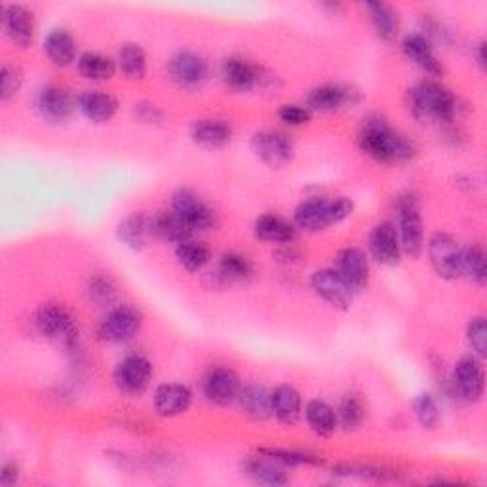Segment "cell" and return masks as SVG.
<instances>
[{"label": "cell", "mask_w": 487, "mask_h": 487, "mask_svg": "<svg viewBox=\"0 0 487 487\" xmlns=\"http://www.w3.org/2000/svg\"><path fill=\"white\" fill-rule=\"evenodd\" d=\"M153 237V218L147 214H130L117 227V238L130 249L141 251Z\"/></svg>", "instance_id": "23"}, {"label": "cell", "mask_w": 487, "mask_h": 487, "mask_svg": "<svg viewBox=\"0 0 487 487\" xmlns=\"http://www.w3.org/2000/svg\"><path fill=\"white\" fill-rule=\"evenodd\" d=\"M467 339L478 358L487 356V326L483 316H478V319H472L467 330Z\"/></svg>", "instance_id": "44"}, {"label": "cell", "mask_w": 487, "mask_h": 487, "mask_svg": "<svg viewBox=\"0 0 487 487\" xmlns=\"http://www.w3.org/2000/svg\"><path fill=\"white\" fill-rule=\"evenodd\" d=\"M401 50H404L406 57L413 61L419 69L425 71L431 76H440L443 73L441 63L431 45V40L425 35H408L401 42Z\"/></svg>", "instance_id": "21"}, {"label": "cell", "mask_w": 487, "mask_h": 487, "mask_svg": "<svg viewBox=\"0 0 487 487\" xmlns=\"http://www.w3.org/2000/svg\"><path fill=\"white\" fill-rule=\"evenodd\" d=\"M190 137L204 149H221L232 139V126L227 120L206 118L193 124Z\"/></svg>", "instance_id": "25"}, {"label": "cell", "mask_w": 487, "mask_h": 487, "mask_svg": "<svg viewBox=\"0 0 487 487\" xmlns=\"http://www.w3.org/2000/svg\"><path fill=\"white\" fill-rule=\"evenodd\" d=\"M155 410L162 417H176L185 413L193 401V392L179 383H166L155 391Z\"/></svg>", "instance_id": "22"}, {"label": "cell", "mask_w": 487, "mask_h": 487, "mask_svg": "<svg viewBox=\"0 0 487 487\" xmlns=\"http://www.w3.org/2000/svg\"><path fill=\"white\" fill-rule=\"evenodd\" d=\"M45 52L57 67H67L76 57V42L63 29H54L45 38Z\"/></svg>", "instance_id": "29"}, {"label": "cell", "mask_w": 487, "mask_h": 487, "mask_svg": "<svg viewBox=\"0 0 487 487\" xmlns=\"http://www.w3.org/2000/svg\"><path fill=\"white\" fill-rule=\"evenodd\" d=\"M76 103L80 113L96 124L109 122L118 111L117 97L107 92H84Z\"/></svg>", "instance_id": "27"}, {"label": "cell", "mask_w": 487, "mask_h": 487, "mask_svg": "<svg viewBox=\"0 0 487 487\" xmlns=\"http://www.w3.org/2000/svg\"><path fill=\"white\" fill-rule=\"evenodd\" d=\"M19 480V467L15 462H5L0 469V485L10 487Z\"/></svg>", "instance_id": "47"}, {"label": "cell", "mask_w": 487, "mask_h": 487, "mask_svg": "<svg viewBox=\"0 0 487 487\" xmlns=\"http://www.w3.org/2000/svg\"><path fill=\"white\" fill-rule=\"evenodd\" d=\"M429 258L440 279L457 280L459 277H462V249L455 237L448 235V232H436V235L431 237Z\"/></svg>", "instance_id": "6"}, {"label": "cell", "mask_w": 487, "mask_h": 487, "mask_svg": "<svg viewBox=\"0 0 487 487\" xmlns=\"http://www.w3.org/2000/svg\"><path fill=\"white\" fill-rule=\"evenodd\" d=\"M335 413H337V425H341L347 431H356L366 419L364 400L354 392L345 394L341 401H339V408Z\"/></svg>", "instance_id": "35"}, {"label": "cell", "mask_w": 487, "mask_h": 487, "mask_svg": "<svg viewBox=\"0 0 487 487\" xmlns=\"http://www.w3.org/2000/svg\"><path fill=\"white\" fill-rule=\"evenodd\" d=\"M453 387L461 400L476 404L483 396L485 377L480 360L474 356H464L453 368Z\"/></svg>", "instance_id": "12"}, {"label": "cell", "mask_w": 487, "mask_h": 487, "mask_svg": "<svg viewBox=\"0 0 487 487\" xmlns=\"http://www.w3.org/2000/svg\"><path fill=\"white\" fill-rule=\"evenodd\" d=\"M335 270L358 291L370 282V259L360 248H345L337 251Z\"/></svg>", "instance_id": "18"}, {"label": "cell", "mask_w": 487, "mask_h": 487, "mask_svg": "<svg viewBox=\"0 0 487 487\" xmlns=\"http://www.w3.org/2000/svg\"><path fill=\"white\" fill-rule=\"evenodd\" d=\"M410 109L417 120L453 122L457 115V97L438 82H419L410 90Z\"/></svg>", "instance_id": "2"}, {"label": "cell", "mask_w": 487, "mask_h": 487, "mask_svg": "<svg viewBox=\"0 0 487 487\" xmlns=\"http://www.w3.org/2000/svg\"><path fill=\"white\" fill-rule=\"evenodd\" d=\"M3 25L6 36L19 48H27L36 33L35 15L21 5H8L3 12Z\"/></svg>", "instance_id": "17"}, {"label": "cell", "mask_w": 487, "mask_h": 487, "mask_svg": "<svg viewBox=\"0 0 487 487\" xmlns=\"http://www.w3.org/2000/svg\"><path fill=\"white\" fill-rule=\"evenodd\" d=\"M272 415L277 417L282 425H295L303 413V401L298 389L291 385H279L270 392Z\"/></svg>", "instance_id": "24"}, {"label": "cell", "mask_w": 487, "mask_h": 487, "mask_svg": "<svg viewBox=\"0 0 487 487\" xmlns=\"http://www.w3.org/2000/svg\"><path fill=\"white\" fill-rule=\"evenodd\" d=\"M136 115L141 122H147V124H158L162 122L164 118V113L160 111L158 105L155 103H149V101H141V103H136Z\"/></svg>", "instance_id": "46"}, {"label": "cell", "mask_w": 487, "mask_h": 487, "mask_svg": "<svg viewBox=\"0 0 487 487\" xmlns=\"http://www.w3.org/2000/svg\"><path fill=\"white\" fill-rule=\"evenodd\" d=\"M167 73L181 88H198L208 78V63L195 52H179L167 61Z\"/></svg>", "instance_id": "14"}, {"label": "cell", "mask_w": 487, "mask_h": 487, "mask_svg": "<svg viewBox=\"0 0 487 487\" xmlns=\"http://www.w3.org/2000/svg\"><path fill=\"white\" fill-rule=\"evenodd\" d=\"M310 286L320 299L341 310L350 309L356 295V289L335 269L316 270L310 279Z\"/></svg>", "instance_id": "10"}, {"label": "cell", "mask_w": 487, "mask_h": 487, "mask_svg": "<svg viewBox=\"0 0 487 487\" xmlns=\"http://www.w3.org/2000/svg\"><path fill=\"white\" fill-rule=\"evenodd\" d=\"M78 73L88 80H109L115 76L117 63L109 57L97 52L82 54L76 61Z\"/></svg>", "instance_id": "34"}, {"label": "cell", "mask_w": 487, "mask_h": 487, "mask_svg": "<svg viewBox=\"0 0 487 487\" xmlns=\"http://www.w3.org/2000/svg\"><path fill=\"white\" fill-rule=\"evenodd\" d=\"M305 419L316 436L328 438L337 429V413L324 400H310L305 408Z\"/></svg>", "instance_id": "32"}, {"label": "cell", "mask_w": 487, "mask_h": 487, "mask_svg": "<svg viewBox=\"0 0 487 487\" xmlns=\"http://www.w3.org/2000/svg\"><path fill=\"white\" fill-rule=\"evenodd\" d=\"M172 209L181 219H185L193 230H208L218 223L216 209L190 188L178 190L172 197Z\"/></svg>", "instance_id": "8"}, {"label": "cell", "mask_w": 487, "mask_h": 487, "mask_svg": "<svg viewBox=\"0 0 487 487\" xmlns=\"http://www.w3.org/2000/svg\"><path fill=\"white\" fill-rule=\"evenodd\" d=\"M370 251L377 263L394 267L400 263L401 246L392 223L377 225L370 235Z\"/></svg>", "instance_id": "20"}, {"label": "cell", "mask_w": 487, "mask_h": 487, "mask_svg": "<svg viewBox=\"0 0 487 487\" xmlns=\"http://www.w3.org/2000/svg\"><path fill=\"white\" fill-rule=\"evenodd\" d=\"M223 80L230 90L235 92H251L258 86H261L263 82V71L253 66V63L246 57L240 56H232L223 61V69H221Z\"/></svg>", "instance_id": "15"}, {"label": "cell", "mask_w": 487, "mask_h": 487, "mask_svg": "<svg viewBox=\"0 0 487 487\" xmlns=\"http://www.w3.org/2000/svg\"><path fill=\"white\" fill-rule=\"evenodd\" d=\"M253 267L240 253H223L218 263V277L225 282H244L251 277Z\"/></svg>", "instance_id": "36"}, {"label": "cell", "mask_w": 487, "mask_h": 487, "mask_svg": "<svg viewBox=\"0 0 487 487\" xmlns=\"http://www.w3.org/2000/svg\"><path fill=\"white\" fill-rule=\"evenodd\" d=\"M24 86V73L17 66H5L0 73V99L8 101Z\"/></svg>", "instance_id": "43"}, {"label": "cell", "mask_w": 487, "mask_h": 487, "mask_svg": "<svg viewBox=\"0 0 487 487\" xmlns=\"http://www.w3.org/2000/svg\"><path fill=\"white\" fill-rule=\"evenodd\" d=\"M35 105L40 117L50 122H66L75 109L71 94L66 88L56 86V84H46V86H42L36 92Z\"/></svg>", "instance_id": "16"}, {"label": "cell", "mask_w": 487, "mask_h": 487, "mask_svg": "<svg viewBox=\"0 0 487 487\" xmlns=\"http://www.w3.org/2000/svg\"><path fill=\"white\" fill-rule=\"evenodd\" d=\"M474 57H476V63L480 66V69H485V42H480V45L476 46Z\"/></svg>", "instance_id": "48"}, {"label": "cell", "mask_w": 487, "mask_h": 487, "mask_svg": "<svg viewBox=\"0 0 487 487\" xmlns=\"http://www.w3.org/2000/svg\"><path fill=\"white\" fill-rule=\"evenodd\" d=\"M461 270L472 284L483 288L487 282V263H485V251L482 246L472 244L467 249H462V263Z\"/></svg>", "instance_id": "37"}, {"label": "cell", "mask_w": 487, "mask_h": 487, "mask_svg": "<svg viewBox=\"0 0 487 487\" xmlns=\"http://www.w3.org/2000/svg\"><path fill=\"white\" fill-rule=\"evenodd\" d=\"M240 389V379L230 368H211L202 380L204 396L216 406L232 404L238 400Z\"/></svg>", "instance_id": "13"}, {"label": "cell", "mask_w": 487, "mask_h": 487, "mask_svg": "<svg viewBox=\"0 0 487 487\" xmlns=\"http://www.w3.org/2000/svg\"><path fill=\"white\" fill-rule=\"evenodd\" d=\"M176 258L178 263L188 270V272H197L202 270L209 259H211V251L206 244L195 242V240H187L176 248Z\"/></svg>", "instance_id": "38"}, {"label": "cell", "mask_w": 487, "mask_h": 487, "mask_svg": "<svg viewBox=\"0 0 487 487\" xmlns=\"http://www.w3.org/2000/svg\"><path fill=\"white\" fill-rule=\"evenodd\" d=\"M354 209V204L347 197L339 198H309L295 208V225L307 232H319L331 225L345 221Z\"/></svg>", "instance_id": "3"}, {"label": "cell", "mask_w": 487, "mask_h": 487, "mask_svg": "<svg viewBox=\"0 0 487 487\" xmlns=\"http://www.w3.org/2000/svg\"><path fill=\"white\" fill-rule=\"evenodd\" d=\"M261 455L277 461L279 464H284V467H312V464H322V459L310 455V453H303V451H293V450H279V448H261L259 450Z\"/></svg>", "instance_id": "40"}, {"label": "cell", "mask_w": 487, "mask_h": 487, "mask_svg": "<svg viewBox=\"0 0 487 487\" xmlns=\"http://www.w3.org/2000/svg\"><path fill=\"white\" fill-rule=\"evenodd\" d=\"M279 118L288 126H303L310 122V111L301 105H284L279 111Z\"/></svg>", "instance_id": "45"}, {"label": "cell", "mask_w": 487, "mask_h": 487, "mask_svg": "<svg viewBox=\"0 0 487 487\" xmlns=\"http://www.w3.org/2000/svg\"><path fill=\"white\" fill-rule=\"evenodd\" d=\"M396 235L401 251L411 258H417L425 248V228H422L421 208L415 197L404 195L396 200Z\"/></svg>", "instance_id": "5"}, {"label": "cell", "mask_w": 487, "mask_h": 487, "mask_svg": "<svg viewBox=\"0 0 487 487\" xmlns=\"http://www.w3.org/2000/svg\"><path fill=\"white\" fill-rule=\"evenodd\" d=\"M88 298L97 307H109L117 299V288L109 277L96 274L88 282Z\"/></svg>", "instance_id": "42"}, {"label": "cell", "mask_w": 487, "mask_h": 487, "mask_svg": "<svg viewBox=\"0 0 487 487\" xmlns=\"http://www.w3.org/2000/svg\"><path fill=\"white\" fill-rule=\"evenodd\" d=\"M238 404L248 417L256 419V421H265L272 415L270 392H267V389L259 387V385H248V387L240 389Z\"/></svg>", "instance_id": "33"}, {"label": "cell", "mask_w": 487, "mask_h": 487, "mask_svg": "<svg viewBox=\"0 0 487 487\" xmlns=\"http://www.w3.org/2000/svg\"><path fill=\"white\" fill-rule=\"evenodd\" d=\"M35 328L36 331L50 339L56 345L73 349L78 343V326L73 319V314L57 303L42 305L35 314Z\"/></svg>", "instance_id": "4"}, {"label": "cell", "mask_w": 487, "mask_h": 487, "mask_svg": "<svg viewBox=\"0 0 487 487\" xmlns=\"http://www.w3.org/2000/svg\"><path fill=\"white\" fill-rule=\"evenodd\" d=\"M143 324V316L130 305H120L113 309L97 326L99 339L107 343H126L134 339Z\"/></svg>", "instance_id": "7"}, {"label": "cell", "mask_w": 487, "mask_h": 487, "mask_svg": "<svg viewBox=\"0 0 487 487\" xmlns=\"http://www.w3.org/2000/svg\"><path fill=\"white\" fill-rule=\"evenodd\" d=\"M193 232L195 230L190 228V225L185 219H181L174 209L160 211V214L153 216V237L155 238L179 246L190 240Z\"/></svg>", "instance_id": "26"}, {"label": "cell", "mask_w": 487, "mask_h": 487, "mask_svg": "<svg viewBox=\"0 0 487 487\" xmlns=\"http://www.w3.org/2000/svg\"><path fill=\"white\" fill-rule=\"evenodd\" d=\"M244 472L251 480H256L258 483H265V485H286L289 482L286 472L279 467V462L261 453L258 457L246 459Z\"/></svg>", "instance_id": "30"}, {"label": "cell", "mask_w": 487, "mask_h": 487, "mask_svg": "<svg viewBox=\"0 0 487 487\" xmlns=\"http://www.w3.org/2000/svg\"><path fill=\"white\" fill-rule=\"evenodd\" d=\"M356 101V92L349 90L341 84H322L316 86L307 96V109L320 111V113H333L352 105Z\"/></svg>", "instance_id": "19"}, {"label": "cell", "mask_w": 487, "mask_h": 487, "mask_svg": "<svg viewBox=\"0 0 487 487\" xmlns=\"http://www.w3.org/2000/svg\"><path fill=\"white\" fill-rule=\"evenodd\" d=\"M413 413L419 421V425L422 429H436L438 422H440V408L436 404V400L431 396V394H419L415 400H413Z\"/></svg>", "instance_id": "41"}, {"label": "cell", "mask_w": 487, "mask_h": 487, "mask_svg": "<svg viewBox=\"0 0 487 487\" xmlns=\"http://www.w3.org/2000/svg\"><path fill=\"white\" fill-rule=\"evenodd\" d=\"M115 385L122 394L139 396L151 385L153 366L149 360L139 354L126 356L115 370Z\"/></svg>", "instance_id": "9"}, {"label": "cell", "mask_w": 487, "mask_h": 487, "mask_svg": "<svg viewBox=\"0 0 487 487\" xmlns=\"http://www.w3.org/2000/svg\"><path fill=\"white\" fill-rule=\"evenodd\" d=\"M251 149L270 167H282L293 160V141L280 132H259L251 139Z\"/></svg>", "instance_id": "11"}, {"label": "cell", "mask_w": 487, "mask_h": 487, "mask_svg": "<svg viewBox=\"0 0 487 487\" xmlns=\"http://www.w3.org/2000/svg\"><path fill=\"white\" fill-rule=\"evenodd\" d=\"M118 69L130 80H139L147 71V54L139 45H126L118 52Z\"/></svg>", "instance_id": "39"}, {"label": "cell", "mask_w": 487, "mask_h": 487, "mask_svg": "<svg viewBox=\"0 0 487 487\" xmlns=\"http://www.w3.org/2000/svg\"><path fill=\"white\" fill-rule=\"evenodd\" d=\"M364 8L370 14L371 25H373L375 33L379 35V38H383L387 42L394 40L398 35V29H400L398 12L391 5L375 3V0H371V3H366Z\"/></svg>", "instance_id": "31"}, {"label": "cell", "mask_w": 487, "mask_h": 487, "mask_svg": "<svg viewBox=\"0 0 487 487\" xmlns=\"http://www.w3.org/2000/svg\"><path fill=\"white\" fill-rule=\"evenodd\" d=\"M253 232H256L259 240L272 244H291L295 237H298V230H295L291 223L274 214H265L258 218L256 225H253Z\"/></svg>", "instance_id": "28"}, {"label": "cell", "mask_w": 487, "mask_h": 487, "mask_svg": "<svg viewBox=\"0 0 487 487\" xmlns=\"http://www.w3.org/2000/svg\"><path fill=\"white\" fill-rule=\"evenodd\" d=\"M358 145L364 155L380 164L408 162L415 157V147L404 136L394 132L383 118H368L360 130Z\"/></svg>", "instance_id": "1"}]
</instances>
